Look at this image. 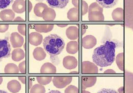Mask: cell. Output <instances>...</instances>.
Segmentation results:
<instances>
[{"label":"cell","mask_w":133,"mask_h":93,"mask_svg":"<svg viewBox=\"0 0 133 93\" xmlns=\"http://www.w3.org/2000/svg\"><path fill=\"white\" fill-rule=\"evenodd\" d=\"M56 17L55 11L50 7H48L44 11L42 18L45 21H53Z\"/></svg>","instance_id":"13"},{"label":"cell","mask_w":133,"mask_h":93,"mask_svg":"<svg viewBox=\"0 0 133 93\" xmlns=\"http://www.w3.org/2000/svg\"><path fill=\"white\" fill-rule=\"evenodd\" d=\"M95 81L96 78H83V86L85 88L92 86Z\"/></svg>","instance_id":"26"},{"label":"cell","mask_w":133,"mask_h":93,"mask_svg":"<svg viewBox=\"0 0 133 93\" xmlns=\"http://www.w3.org/2000/svg\"><path fill=\"white\" fill-rule=\"evenodd\" d=\"M72 77H54L52 81L54 86L58 88H63L69 85L72 81Z\"/></svg>","instance_id":"6"},{"label":"cell","mask_w":133,"mask_h":93,"mask_svg":"<svg viewBox=\"0 0 133 93\" xmlns=\"http://www.w3.org/2000/svg\"><path fill=\"white\" fill-rule=\"evenodd\" d=\"M43 45L44 49L49 53L52 60L53 58L62 52L65 47V42L58 35L52 34L44 39Z\"/></svg>","instance_id":"2"},{"label":"cell","mask_w":133,"mask_h":93,"mask_svg":"<svg viewBox=\"0 0 133 93\" xmlns=\"http://www.w3.org/2000/svg\"><path fill=\"white\" fill-rule=\"evenodd\" d=\"M43 41V36L41 34L38 32H31L29 35V43L35 46H38L41 44Z\"/></svg>","instance_id":"10"},{"label":"cell","mask_w":133,"mask_h":93,"mask_svg":"<svg viewBox=\"0 0 133 93\" xmlns=\"http://www.w3.org/2000/svg\"><path fill=\"white\" fill-rule=\"evenodd\" d=\"M51 8L63 9L69 3V0H45Z\"/></svg>","instance_id":"11"},{"label":"cell","mask_w":133,"mask_h":93,"mask_svg":"<svg viewBox=\"0 0 133 93\" xmlns=\"http://www.w3.org/2000/svg\"><path fill=\"white\" fill-rule=\"evenodd\" d=\"M7 88L8 90L12 93H17L21 89V85L17 80H12L8 83Z\"/></svg>","instance_id":"14"},{"label":"cell","mask_w":133,"mask_h":93,"mask_svg":"<svg viewBox=\"0 0 133 93\" xmlns=\"http://www.w3.org/2000/svg\"><path fill=\"white\" fill-rule=\"evenodd\" d=\"M36 79L38 83L43 86L49 84L52 80L51 77H37Z\"/></svg>","instance_id":"27"},{"label":"cell","mask_w":133,"mask_h":93,"mask_svg":"<svg viewBox=\"0 0 133 93\" xmlns=\"http://www.w3.org/2000/svg\"><path fill=\"white\" fill-rule=\"evenodd\" d=\"M14 20H15V21H18H18H24V19L21 18L19 17H17L16 19H15Z\"/></svg>","instance_id":"37"},{"label":"cell","mask_w":133,"mask_h":93,"mask_svg":"<svg viewBox=\"0 0 133 93\" xmlns=\"http://www.w3.org/2000/svg\"><path fill=\"white\" fill-rule=\"evenodd\" d=\"M19 72L18 66L12 63L8 64L4 68V73L8 74H18Z\"/></svg>","instance_id":"23"},{"label":"cell","mask_w":133,"mask_h":93,"mask_svg":"<svg viewBox=\"0 0 133 93\" xmlns=\"http://www.w3.org/2000/svg\"><path fill=\"white\" fill-rule=\"evenodd\" d=\"M12 7L15 13H23L26 11V2L25 0H16Z\"/></svg>","instance_id":"9"},{"label":"cell","mask_w":133,"mask_h":93,"mask_svg":"<svg viewBox=\"0 0 133 93\" xmlns=\"http://www.w3.org/2000/svg\"><path fill=\"white\" fill-rule=\"evenodd\" d=\"M0 93H8V92L3 90H0Z\"/></svg>","instance_id":"42"},{"label":"cell","mask_w":133,"mask_h":93,"mask_svg":"<svg viewBox=\"0 0 133 93\" xmlns=\"http://www.w3.org/2000/svg\"><path fill=\"white\" fill-rule=\"evenodd\" d=\"M10 42L14 48H18L24 44V39L17 32H13L10 36Z\"/></svg>","instance_id":"7"},{"label":"cell","mask_w":133,"mask_h":93,"mask_svg":"<svg viewBox=\"0 0 133 93\" xmlns=\"http://www.w3.org/2000/svg\"><path fill=\"white\" fill-rule=\"evenodd\" d=\"M68 19L70 21H76L78 20V10L76 8L71 9L67 13Z\"/></svg>","instance_id":"24"},{"label":"cell","mask_w":133,"mask_h":93,"mask_svg":"<svg viewBox=\"0 0 133 93\" xmlns=\"http://www.w3.org/2000/svg\"><path fill=\"white\" fill-rule=\"evenodd\" d=\"M97 93H118L116 90L110 88H103L99 90Z\"/></svg>","instance_id":"32"},{"label":"cell","mask_w":133,"mask_h":93,"mask_svg":"<svg viewBox=\"0 0 133 93\" xmlns=\"http://www.w3.org/2000/svg\"><path fill=\"white\" fill-rule=\"evenodd\" d=\"M12 59L15 61H19L23 59L25 57V53L24 50L18 48L15 49L12 52Z\"/></svg>","instance_id":"20"},{"label":"cell","mask_w":133,"mask_h":93,"mask_svg":"<svg viewBox=\"0 0 133 93\" xmlns=\"http://www.w3.org/2000/svg\"><path fill=\"white\" fill-rule=\"evenodd\" d=\"M2 82H3V78L2 77H0V85H1Z\"/></svg>","instance_id":"41"},{"label":"cell","mask_w":133,"mask_h":93,"mask_svg":"<svg viewBox=\"0 0 133 93\" xmlns=\"http://www.w3.org/2000/svg\"><path fill=\"white\" fill-rule=\"evenodd\" d=\"M83 93H90V92H89L88 91H84Z\"/></svg>","instance_id":"43"},{"label":"cell","mask_w":133,"mask_h":93,"mask_svg":"<svg viewBox=\"0 0 133 93\" xmlns=\"http://www.w3.org/2000/svg\"><path fill=\"white\" fill-rule=\"evenodd\" d=\"M124 85V93H133V73L125 71Z\"/></svg>","instance_id":"5"},{"label":"cell","mask_w":133,"mask_h":93,"mask_svg":"<svg viewBox=\"0 0 133 93\" xmlns=\"http://www.w3.org/2000/svg\"><path fill=\"white\" fill-rule=\"evenodd\" d=\"M78 44L76 41H70L66 45V50L70 54H74L78 51Z\"/></svg>","instance_id":"22"},{"label":"cell","mask_w":133,"mask_h":93,"mask_svg":"<svg viewBox=\"0 0 133 93\" xmlns=\"http://www.w3.org/2000/svg\"><path fill=\"white\" fill-rule=\"evenodd\" d=\"M124 23L133 31V0H124Z\"/></svg>","instance_id":"3"},{"label":"cell","mask_w":133,"mask_h":93,"mask_svg":"<svg viewBox=\"0 0 133 93\" xmlns=\"http://www.w3.org/2000/svg\"><path fill=\"white\" fill-rule=\"evenodd\" d=\"M9 28L8 24H0V32L4 33L6 32Z\"/></svg>","instance_id":"33"},{"label":"cell","mask_w":133,"mask_h":93,"mask_svg":"<svg viewBox=\"0 0 133 93\" xmlns=\"http://www.w3.org/2000/svg\"><path fill=\"white\" fill-rule=\"evenodd\" d=\"M46 90L43 85L35 84L30 89V93H45Z\"/></svg>","instance_id":"25"},{"label":"cell","mask_w":133,"mask_h":93,"mask_svg":"<svg viewBox=\"0 0 133 93\" xmlns=\"http://www.w3.org/2000/svg\"><path fill=\"white\" fill-rule=\"evenodd\" d=\"M57 26L60 27H65L67 26L68 25H57Z\"/></svg>","instance_id":"40"},{"label":"cell","mask_w":133,"mask_h":93,"mask_svg":"<svg viewBox=\"0 0 133 93\" xmlns=\"http://www.w3.org/2000/svg\"><path fill=\"white\" fill-rule=\"evenodd\" d=\"M64 93H79V90L76 86L70 85L65 89Z\"/></svg>","instance_id":"29"},{"label":"cell","mask_w":133,"mask_h":93,"mask_svg":"<svg viewBox=\"0 0 133 93\" xmlns=\"http://www.w3.org/2000/svg\"><path fill=\"white\" fill-rule=\"evenodd\" d=\"M19 72L21 73H26V61H24L21 63L18 66Z\"/></svg>","instance_id":"31"},{"label":"cell","mask_w":133,"mask_h":93,"mask_svg":"<svg viewBox=\"0 0 133 93\" xmlns=\"http://www.w3.org/2000/svg\"><path fill=\"white\" fill-rule=\"evenodd\" d=\"M118 46L117 41L110 40L95 49L92 55L94 63L101 67L111 65L115 60L116 49Z\"/></svg>","instance_id":"1"},{"label":"cell","mask_w":133,"mask_h":93,"mask_svg":"<svg viewBox=\"0 0 133 93\" xmlns=\"http://www.w3.org/2000/svg\"><path fill=\"white\" fill-rule=\"evenodd\" d=\"M48 93H62L61 92H60L59 90H51L50 91H49Z\"/></svg>","instance_id":"36"},{"label":"cell","mask_w":133,"mask_h":93,"mask_svg":"<svg viewBox=\"0 0 133 93\" xmlns=\"http://www.w3.org/2000/svg\"><path fill=\"white\" fill-rule=\"evenodd\" d=\"M11 48L9 42V38L0 39V62L11 56Z\"/></svg>","instance_id":"4"},{"label":"cell","mask_w":133,"mask_h":93,"mask_svg":"<svg viewBox=\"0 0 133 93\" xmlns=\"http://www.w3.org/2000/svg\"><path fill=\"white\" fill-rule=\"evenodd\" d=\"M77 60L74 57L66 56L63 59V66L67 69H72L75 68L77 66Z\"/></svg>","instance_id":"8"},{"label":"cell","mask_w":133,"mask_h":93,"mask_svg":"<svg viewBox=\"0 0 133 93\" xmlns=\"http://www.w3.org/2000/svg\"><path fill=\"white\" fill-rule=\"evenodd\" d=\"M32 88V80L31 79H29V89H31Z\"/></svg>","instance_id":"39"},{"label":"cell","mask_w":133,"mask_h":93,"mask_svg":"<svg viewBox=\"0 0 133 93\" xmlns=\"http://www.w3.org/2000/svg\"><path fill=\"white\" fill-rule=\"evenodd\" d=\"M48 7V5L45 3H38L35 5L34 7V12L36 16L42 18V15L44 11Z\"/></svg>","instance_id":"21"},{"label":"cell","mask_w":133,"mask_h":93,"mask_svg":"<svg viewBox=\"0 0 133 93\" xmlns=\"http://www.w3.org/2000/svg\"><path fill=\"white\" fill-rule=\"evenodd\" d=\"M33 56L36 60L42 61L46 58V54L41 47H37L33 51Z\"/></svg>","instance_id":"17"},{"label":"cell","mask_w":133,"mask_h":93,"mask_svg":"<svg viewBox=\"0 0 133 93\" xmlns=\"http://www.w3.org/2000/svg\"><path fill=\"white\" fill-rule=\"evenodd\" d=\"M72 3L73 5H74L76 7L78 6V1H77V0H72Z\"/></svg>","instance_id":"35"},{"label":"cell","mask_w":133,"mask_h":93,"mask_svg":"<svg viewBox=\"0 0 133 93\" xmlns=\"http://www.w3.org/2000/svg\"><path fill=\"white\" fill-rule=\"evenodd\" d=\"M13 2L14 0H0V9L6 8Z\"/></svg>","instance_id":"28"},{"label":"cell","mask_w":133,"mask_h":93,"mask_svg":"<svg viewBox=\"0 0 133 93\" xmlns=\"http://www.w3.org/2000/svg\"><path fill=\"white\" fill-rule=\"evenodd\" d=\"M19 80H20L21 82L23 83V84L26 83V77H19Z\"/></svg>","instance_id":"34"},{"label":"cell","mask_w":133,"mask_h":93,"mask_svg":"<svg viewBox=\"0 0 133 93\" xmlns=\"http://www.w3.org/2000/svg\"><path fill=\"white\" fill-rule=\"evenodd\" d=\"M41 73L42 74L50 73L53 74L57 72V68L55 66L50 63H46L44 64L41 68Z\"/></svg>","instance_id":"15"},{"label":"cell","mask_w":133,"mask_h":93,"mask_svg":"<svg viewBox=\"0 0 133 93\" xmlns=\"http://www.w3.org/2000/svg\"><path fill=\"white\" fill-rule=\"evenodd\" d=\"M78 28L76 27L71 26L66 30V35L70 40H75L78 37Z\"/></svg>","instance_id":"18"},{"label":"cell","mask_w":133,"mask_h":93,"mask_svg":"<svg viewBox=\"0 0 133 93\" xmlns=\"http://www.w3.org/2000/svg\"><path fill=\"white\" fill-rule=\"evenodd\" d=\"M15 12L12 10L5 9L2 10L0 12V18L3 21H12L15 19Z\"/></svg>","instance_id":"12"},{"label":"cell","mask_w":133,"mask_h":93,"mask_svg":"<svg viewBox=\"0 0 133 93\" xmlns=\"http://www.w3.org/2000/svg\"><path fill=\"white\" fill-rule=\"evenodd\" d=\"M18 30L21 35H23V36H26V25H19L18 26Z\"/></svg>","instance_id":"30"},{"label":"cell","mask_w":133,"mask_h":93,"mask_svg":"<svg viewBox=\"0 0 133 93\" xmlns=\"http://www.w3.org/2000/svg\"><path fill=\"white\" fill-rule=\"evenodd\" d=\"M29 12H30L31 11V9H32V3L29 1Z\"/></svg>","instance_id":"38"},{"label":"cell","mask_w":133,"mask_h":93,"mask_svg":"<svg viewBox=\"0 0 133 93\" xmlns=\"http://www.w3.org/2000/svg\"><path fill=\"white\" fill-rule=\"evenodd\" d=\"M96 1L103 7L110 9L116 6L119 0H96Z\"/></svg>","instance_id":"19"},{"label":"cell","mask_w":133,"mask_h":93,"mask_svg":"<svg viewBox=\"0 0 133 93\" xmlns=\"http://www.w3.org/2000/svg\"><path fill=\"white\" fill-rule=\"evenodd\" d=\"M34 29L36 31L39 33H47L51 31L53 28L54 25L46 24V25H35L34 26Z\"/></svg>","instance_id":"16"}]
</instances>
